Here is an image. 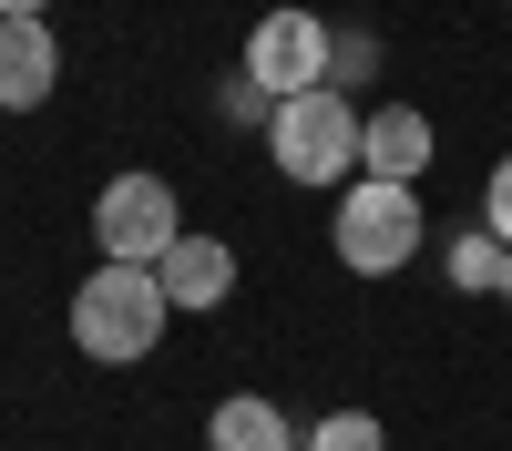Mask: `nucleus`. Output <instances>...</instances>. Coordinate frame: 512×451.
I'll use <instances>...</instances> for the list:
<instances>
[{
	"instance_id": "f257e3e1",
	"label": "nucleus",
	"mask_w": 512,
	"mask_h": 451,
	"mask_svg": "<svg viewBox=\"0 0 512 451\" xmlns=\"http://www.w3.org/2000/svg\"><path fill=\"white\" fill-rule=\"evenodd\" d=\"M164 318H175L164 277H154V267H113V257H103V277H82V298H72V349H82V359H103V369H134V359H154Z\"/></svg>"
},
{
	"instance_id": "f03ea898",
	"label": "nucleus",
	"mask_w": 512,
	"mask_h": 451,
	"mask_svg": "<svg viewBox=\"0 0 512 451\" xmlns=\"http://www.w3.org/2000/svg\"><path fill=\"white\" fill-rule=\"evenodd\" d=\"M359 134H369V113L349 93H328V82L267 113V154L287 185H359Z\"/></svg>"
},
{
	"instance_id": "7ed1b4c3",
	"label": "nucleus",
	"mask_w": 512,
	"mask_h": 451,
	"mask_svg": "<svg viewBox=\"0 0 512 451\" xmlns=\"http://www.w3.org/2000/svg\"><path fill=\"white\" fill-rule=\"evenodd\" d=\"M328 246H338V267H349V277H390V267H410V257H420V195L359 175L349 195H338V216H328Z\"/></svg>"
},
{
	"instance_id": "20e7f679",
	"label": "nucleus",
	"mask_w": 512,
	"mask_h": 451,
	"mask_svg": "<svg viewBox=\"0 0 512 451\" xmlns=\"http://www.w3.org/2000/svg\"><path fill=\"white\" fill-rule=\"evenodd\" d=\"M175 236H185V216H175V185H164V175H113L93 195V246L113 267H164Z\"/></svg>"
},
{
	"instance_id": "39448f33",
	"label": "nucleus",
	"mask_w": 512,
	"mask_h": 451,
	"mask_svg": "<svg viewBox=\"0 0 512 451\" xmlns=\"http://www.w3.org/2000/svg\"><path fill=\"white\" fill-rule=\"evenodd\" d=\"M267 103H297V93H318L328 82V21L318 11H267L246 31V62H236Z\"/></svg>"
},
{
	"instance_id": "423d86ee",
	"label": "nucleus",
	"mask_w": 512,
	"mask_h": 451,
	"mask_svg": "<svg viewBox=\"0 0 512 451\" xmlns=\"http://www.w3.org/2000/svg\"><path fill=\"white\" fill-rule=\"evenodd\" d=\"M62 82V41L41 21H0V113H41Z\"/></svg>"
},
{
	"instance_id": "0eeeda50",
	"label": "nucleus",
	"mask_w": 512,
	"mask_h": 451,
	"mask_svg": "<svg viewBox=\"0 0 512 451\" xmlns=\"http://www.w3.org/2000/svg\"><path fill=\"white\" fill-rule=\"evenodd\" d=\"M154 277H164V298H175V308H226V287H236V257H226L216 236H175Z\"/></svg>"
},
{
	"instance_id": "6e6552de",
	"label": "nucleus",
	"mask_w": 512,
	"mask_h": 451,
	"mask_svg": "<svg viewBox=\"0 0 512 451\" xmlns=\"http://www.w3.org/2000/svg\"><path fill=\"white\" fill-rule=\"evenodd\" d=\"M420 164H431V123L420 113H369V134H359V175H379V185H420Z\"/></svg>"
},
{
	"instance_id": "1a4fd4ad",
	"label": "nucleus",
	"mask_w": 512,
	"mask_h": 451,
	"mask_svg": "<svg viewBox=\"0 0 512 451\" xmlns=\"http://www.w3.org/2000/svg\"><path fill=\"white\" fill-rule=\"evenodd\" d=\"M205 441H216V451H308V441L287 431V410H277V400H256V390L216 400V421H205Z\"/></svg>"
},
{
	"instance_id": "9d476101",
	"label": "nucleus",
	"mask_w": 512,
	"mask_h": 451,
	"mask_svg": "<svg viewBox=\"0 0 512 451\" xmlns=\"http://www.w3.org/2000/svg\"><path fill=\"white\" fill-rule=\"evenodd\" d=\"M502 267H512V246H502L492 226H461V236L441 246V277H451V287H502Z\"/></svg>"
},
{
	"instance_id": "9b49d317",
	"label": "nucleus",
	"mask_w": 512,
	"mask_h": 451,
	"mask_svg": "<svg viewBox=\"0 0 512 451\" xmlns=\"http://www.w3.org/2000/svg\"><path fill=\"white\" fill-rule=\"evenodd\" d=\"M379 72V31H359V21H328V93H349L359 103V82Z\"/></svg>"
},
{
	"instance_id": "f8f14e48",
	"label": "nucleus",
	"mask_w": 512,
	"mask_h": 451,
	"mask_svg": "<svg viewBox=\"0 0 512 451\" xmlns=\"http://www.w3.org/2000/svg\"><path fill=\"white\" fill-rule=\"evenodd\" d=\"M308 451H390V431H379L369 410H328V421L308 431Z\"/></svg>"
},
{
	"instance_id": "ddd939ff",
	"label": "nucleus",
	"mask_w": 512,
	"mask_h": 451,
	"mask_svg": "<svg viewBox=\"0 0 512 451\" xmlns=\"http://www.w3.org/2000/svg\"><path fill=\"white\" fill-rule=\"evenodd\" d=\"M482 226H492V236L512 246V154L492 164V185H482Z\"/></svg>"
},
{
	"instance_id": "4468645a",
	"label": "nucleus",
	"mask_w": 512,
	"mask_h": 451,
	"mask_svg": "<svg viewBox=\"0 0 512 451\" xmlns=\"http://www.w3.org/2000/svg\"><path fill=\"white\" fill-rule=\"evenodd\" d=\"M41 11H52V0H0V21H41Z\"/></svg>"
},
{
	"instance_id": "2eb2a0df",
	"label": "nucleus",
	"mask_w": 512,
	"mask_h": 451,
	"mask_svg": "<svg viewBox=\"0 0 512 451\" xmlns=\"http://www.w3.org/2000/svg\"><path fill=\"white\" fill-rule=\"evenodd\" d=\"M502 298H512V267H502Z\"/></svg>"
}]
</instances>
